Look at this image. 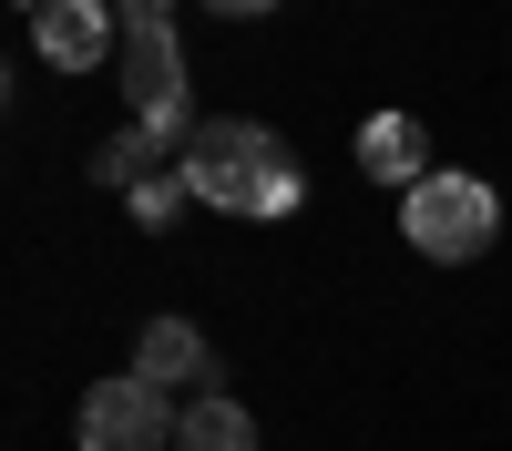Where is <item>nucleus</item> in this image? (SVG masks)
Listing matches in <instances>:
<instances>
[{"label":"nucleus","mask_w":512,"mask_h":451,"mask_svg":"<svg viewBox=\"0 0 512 451\" xmlns=\"http://www.w3.org/2000/svg\"><path fill=\"white\" fill-rule=\"evenodd\" d=\"M31 52L52 62V72H93L123 52V21H113V0H31Z\"/></svg>","instance_id":"39448f33"},{"label":"nucleus","mask_w":512,"mask_h":451,"mask_svg":"<svg viewBox=\"0 0 512 451\" xmlns=\"http://www.w3.org/2000/svg\"><path fill=\"white\" fill-rule=\"evenodd\" d=\"M175 175L195 185V205H216V216H246V226H277L308 205V175H297V154L267 134V123H195Z\"/></svg>","instance_id":"f257e3e1"},{"label":"nucleus","mask_w":512,"mask_h":451,"mask_svg":"<svg viewBox=\"0 0 512 451\" xmlns=\"http://www.w3.org/2000/svg\"><path fill=\"white\" fill-rule=\"evenodd\" d=\"M400 236L431 267H472V257H492V236H502V195L482 175H420L400 195Z\"/></svg>","instance_id":"f03ea898"},{"label":"nucleus","mask_w":512,"mask_h":451,"mask_svg":"<svg viewBox=\"0 0 512 451\" xmlns=\"http://www.w3.org/2000/svg\"><path fill=\"white\" fill-rule=\"evenodd\" d=\"M113 11H123V21H164V11H175V0H113Z\"/></svg>","instance_id":"9b49d317"},{"label":"nucleus","mask_w":512,"mask_h":451,"mask_svg":"<svg viewBox=\"0 0 512 451\" xmlns=\"http://www.w3.org/2000/svg\"><path fill=\"white\" fill-rule=\"evenodd\" d=\"M113 72H123V103H134V134H154V154L175 144L185 154V41H175V21H123V52H113Z\"/></svg>","instance_id":"7ed1b4c3"},{"label":"nucleus","mask_w":512,"mask_h":451,"mask_svg":"<svg viewBox=\"0 0 512 451\" xmlns=\"http://www.w3.org/2000/svg\"><path fill=\"white\" fill-rule=\"evenodd\" d=\"M123 205H134V226H175L185 205H195V185H185V175H144V185L123 195Z\"/></svg>","instance_id":"9d476101"},{"label":"nucleus","mask_w":512,"mask_h":451,"mask_svg":"<svg viewBox=\"0 0 512 451\" xmlns=\"http://www.w3.org/2000/svg\"><path fill=\"white\" fill-rule=\"evenodd\" d=\"M134 369L154 390H175V380H205V328L195 318H144V339H134Z\"/></svg>","instance_id":"0eeeda50"},{"label":"nucleus","mask_w":512,"mask_h":451,"mask_svg":"<svg viewBox=\"0 0 512 451\" xmlns=\"http://www.w3.org/2000/svg\"><path fill=\"white\" fill-rule=\"evenodd\" d=\"M216 11H226V21H267L277 0H216Z\"/></svg>","instance_id":"f8f14e48"},{"label":"nucleus","mask_w":512,"mask_h":451,"mask_svg":"<svg viewBox=\"0 0 512 451\" xmlns=\"http://www.w3.org/2000/svg\"><path fill=\"white\" fill-rule=\"evenodd\" d=\"M175 451H256V421H246V400L226 390H205L185 421H175Z\"/></svg>","instance_id":"6e6552de"},{"label":"nucleus","mask_w":512,"mask_h":451,"mask_svg":"<svg viewBox=\"0 0 512 451\" xmlns=\"http://www.w3.org/2000/svg\"><path fill=\"white\" fill-rule=\"evenodd\" d=\"M93 175H103V185H123V195H134V185L154 175V134H113V144L93 154Z\"/></svg>","instance_id":"1a4fd4ad"},{"label":"nucleus","mask_w":512,"mask_h":451,"mask_svg":"<svg viewBox=\"0 0 512 451\" xmlns=\"http://www.w3.org/2000/svg\"><path fill=\"white\" fill-rule=\"evenodd\" d=\"M359 175L390 185V195H410L420 175H441V164H431V134H420L410 113H369V123H359Z\"/></svg>","instance_id":"423d86ee"},{"label":"nucleus","mask_w":512,"mask_h":451,"mask_svg":"<svg viewBox=\"0 0 512 451\" xmlns=\"http://www.w3.org/2000/svg\"><path fill=\"white\" fill-rule=\"evenodd\" d=\"M175 421L185 410H164V390L144 369H123V380H93L72 410V441L82 451H175Z\"/></svg>","instance_id":"20e7f679"}]
</instances>
